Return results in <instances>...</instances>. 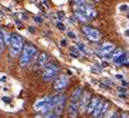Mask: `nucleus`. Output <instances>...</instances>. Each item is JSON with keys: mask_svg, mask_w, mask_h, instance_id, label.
Here are the masks:
<instances>
[{"mask_svg": "<svg viewBox=\"0 0 129 118\" xmlns=\"http://www.w3.org/2000/svg\"><path fill=\"white\" fill-rule=\"evenodd\" d=\"M68 113L70 118H77L79 113V103L76 102H70L68 105Z\"/></svg>", "mask_w": 129, "mask_h": 118, "instance_id": "obj_9", "label": "nucleus"}, {"mask_svg": "<svg viewBox=\"0 0 129 118\" xmlns=\"http://www.w3.org/2000/svg\"><path fill=\"white\" fill-rule=\"evenodd\" d=\"M102 104H104V102H101V101H100L99 104L96 105L95 110H94L93 113H92L94 118H100V113H101V109H102Z\"/></svg>", "mask_w": 129, "mask_h": 118, "instance_id": "obj_14", "label": "nucleus"}, {"mask_svg": "<svg viewBox=\"0 0 129 118\" xmlns=\"http://www.w3.org/2000/svg\"><path fill=\"white\" fill-rule=\"evenodd\" d=\"M123 54H124V52H123L121 49H117V50H115V52L112 54V60H113V62H116L117 59L121 58Z\"/></svg>", "mask_w": 129, "mask_h": 118, "instance_id": "obj_15", "label": "nucleus"}, {"mask_svg": "<svg viewBox=\"0 0 129 118\" xmlns=\"http://www.w3.org/2000/svg\"><path fill=\"white\" fill-rule=\"evenodd\" d=\"M90 97L91 95L87 92L81 95L80 101H79V109H80V111H86V108L88 105V103H90Z\"/></svg>", "mask_w": 129, "mask_h": 118, "instance_id": "obj_10", "label": "nucleus"}, {"mask_svg": "<svg viewBox=\"0 0 129 118\" xmlns=\"http://www.w3.org/2000/svg\"><path fill=\"white\" fill-rule=\"evenodd\" d=\"M83 33L86 35V37L90 41H93V42H98L100 39V37H101V34L96 29L91 28V27H83Z\"/></svg>", "mask_w": 129, "mask_h": 118, "instance_id": "obj_7", "label": "nucleus"}, {"mask_svg": "<svg viewBox=\"0 0 129 118\" xmlns=\"http://www.w3.org/2000/svg\"><path fill=\"white\" fill-rule=\"evenodd\" d=\"M117 92L119 93H127V89L124 87H120V88L117 89Z\"/></svg>", "mask_w": 129, "mask_h": 118, "instance_id": "obj_28", "label": "nucleus"}, {"mask_svg": "<svg viewBox=\"0 0 129 118\" xmlns=\"http://www.w3.org/2000/svg\"><path fill=\"white\" fill-rule=\"evenodd\" d=\"M58 15H59V18H62V19L64 18V13L63 12H59V13H58Z\"/></svg>", "mask_w": 129, "mask_h": 118, "instance_id": "obj_33", "label": "nucleus"}, {"mask_svg": "<svg viewBox=\"0 0 129 118\" xmlns=\"http://www.w3.org/2000/svg\"><path fill=\"white\" fill-rule=\"evenodd\" d=\"M45 118H59V116L55 115V113H48V115H47V117H45Z\"/></svg>", "mask_w": 129, "mask_h": 118, "instance_id": "obj_26", "label": "nucleus"}, {"mask_svg": "<svg viewBox=\"0 0 129 118\" xmlns=\"http://www.w3.org/2000/svg\"><path fill=\"white\" fill-rule=\"evenodd\" d=\"M56 26H57L58 29L65 30V26H64V23H62V22H57V23H56Z\"/></svg>", "mask_w": 129, "mask_h": 118, "instance_id": "obj_24", "label": "nucleus"}, {"mask_svg": "<svg viewBox=\"0 0 129 118\" xmlns=\"http://www.w3.org/2000/svg\"><path fill=\"white\" fill-rule=\"evenodd\" d=\"M34 118H43V117H42V116H40V115H37V116H35Z\"/></svg>", "mask_w": 129, "mask_h": 118, "instance_id": "obj_36", "label": "nucleus"}, {"mask_svg": "<svg viewBox=\"0 0 129 118\" xmlns=\"http://www.w3.org/2000/svg\"><path fill=\"white\" fill-rule=\"evenodd\" d=\"M70 54H71L72 57H79L80 56V52H79V50L77 49V46H72L71 49H70Z\"/></svg>", "mask_w": 129, "mask_h": 118, "instance_id": "obj_18", "label": "nucleus"}, {"mask_svg": "<svg viewBox=\"0 0 129 118\" xmlns=\"http://www.w3.org/2000/svg\"><path fill=\"white\" fill-rule=\"evenodd\" d=\"M128 9V6L127 5H122V6L120 7V11H127Z\"/></svg>", "mask_w": 129, "mask_h": 118, "instance_id": "obj_29", "label": "nucleus"}, {"mask_svg": "<svg viewBox=\"0 0 129 118\" xmlns=\"http://www.w3.org/2000/svg\"><path fill=\"white\" fill-rule=\"evenodd\" d=\"M93 1H99V0H93Z\"/></svg>", "mask_w": 129, "mask_h": 118, "instance_id": "obj_37", "label": "nucleus"}, {"mask_svg": "<svg viewBox=\"0 0 129 118\" xmlns=\"http://www.w3.org/2000/svg\"><path fill=\"white\" fill-rule=\"evenodd\" d=\"M34 110L40 113H48L51 110L50 108V96H43L35 101L34 103Z\"/></svg>", "mask_w": 129, "mask_h": 118, "instance_id": "obj_4", "label": "nucleus"}, {"mask_svg": "<svg viewBox=\"0 0 129 118\" xmlns=\"http://www.w3.org/2000/svg\"><path fill=\"white\" fill-rule=\"evenodd\" d=\"M113 50H114V44L111 43V42H105V43L101 45V52L104 53V54L111 53Z\"/></svg>", "mask_w": 129, "mask_h": 118, "instance_id": "obj_13", "label": "nucleus"}, {"mask_svg": "<svg viewBox=\"0 0 129 118\" xmlns=\"http://www.w3.org/2000/svg\"><path fill=\"white\" fill-rule=\"evenodd\" d=\"M11 39H12V35L4 30V42H5V44L9 46V44H11Z\"/></svg>", "mask_w": 129, "mask_h": 118, "instance_id": "obj_17", "label": "nucleus"}, {"mask_svg": "<svg viewBox=\"0 0 129 118\" xmlns=\"http://www.w3.org/2000/svg\"><path fill=\"white\" fill-rule=\"evenodd\" d=\"M24 42L20 35L18 34H12V39H11V44H9V53H11V57H16L19 56L20 53L22 52V49H23Z\"/></svg>", "mask_w": 129, "mask_h": 118, "instance_id": "obj_2", "label": "nucleus"}, {"mask_svg": "<svg viewBox=\"0 0 129 118\" xmlns=\"http://www.w3.org/2000/svg\"><path fill=\"white\" fill-rule=\"evenodd\" d=\"M68 36H69L70 38H72V39H76V37H77V36L75 35V33H73V31H69V33H68Z\"/></svg>", "mask_w": 129, "mask_h": 118, "instance_id": "obj_25", "label": "nucleus"}, {"mask_svg": "<svg viewBox=\"0 0 129 118\" xmlns=\"http://www.w3.org/2000/svg\"><path fill=\"white\" fill-rule=\"evenodd\" d=\"M124 65H127V66H129V58H127L126 60H124V63H123Z\"/></svg>", "mask_w": 129, "mask_h": 118, "instance_id": "obj_32", "label": "nucleus"}, {"mask_svg": "<svg viewBox=\"0 0 129 118\" xmlns=\"http://www.w3.org/2000/svg\"><path fill=\"white\" fill-rule=\"evenodd\" d=\"M73 4H75V7H78V6H81V5H85L87 3L85 0H73Z\"/></svg>", "mask_w": 129, "mask_h": 118, "instance_id": "obj_21", "label": "nucleus"}, {"mask_svg": "<svg viewBox=\"0 0 129 118\" xmlns=\"http://www.w3.org/2000/svg\"><path fill=\"white\" fill-rule=\"evenodd\" d=\"M59 43H60V46H66V41L65 39H62Z\"/></svg>", "mask_w": 129, "mask_h": 118, "instance_id": "obj_30", "label": "nucleus"}, {"mask_svg": "<svg viewBox=\"0 0 129 118\" xmlns=\"http://www.w3.org/2000/svg\"><path fill=\"white\" fill-rule=\"evenodd\" d=\"M66 102V96L64 94H58L55 96H50V108L54 110L55 115L59 116L64 111Z\"/></svg>", "mask_w": 129, "mask_h": 118, "instance_id": "obj_1", "label": "nucleus"}, {"mask_svg": "<svg viewBox=\"0 0 129 118\" xmlns=\"http://www.w3.org/2000/svg\"><path fill=\"white\" fill-rule=\"evenodd\" d=\"M124 36H126V37H129V29L124 30Z\"/></svg>", "mask_w": 129, "mask_h": 118, "instance_id": "obj_31", "label": "nucleus"}, {"mask_svg": "<svg viewBox=\"0 0 129 118\" xmlns=\"http://www.w3.org/2000/svg\"><path fill=\"white\" fill-rule=\"evenodd\" d=\"M69 85V78L66 75H60L54 83V89L55 90H63L66 88V86Z\"/></svg>", "mask_w": 129, "mask_h": 118, "instance_id": "obj_8", "label": "nucleus"}, {"mask_svg": "<svg viewBox=\"0 0 129 118\" xmlns=\"http://www.w3.org/2000/svg\"><path fill=\"white\" fill-rule=\"evenodd\" d=\"M75 15H76V18L78 19V20H80L81 22H87V21H88V20H87V19L84 16V15L80 14V13H78V12H75Z\"/></svg>", "mask_w": 129, "mask_h": 118, "instance_id": "obj_20", "label": "nucleus"}, {"mask_svg": "<svg viewBox=\"0 0 129 118\" xmlns=\"http://www.w3.org/2000/svg\"><path fill=\"white\" fill-rule=\"evenodd\" d=\"M119 117H120V115H119L116 111H113V112H111L109 115H107V118H119Z\"/></svg>", "mask_w": 129, "mask_h": 118, "instance_id": "obj_23", "label": "nucleus"}, {"mask_svg": "<svg viewBox=\"0 0 129 118\" xmlns=\"http://www.w3.org/2000/svg\"><path fill=\"white\" fill-rule=\"evenodd\" d=\"M5 46V42H4V30L0 29V47Z\"/></svg>", "mask_w": 129, "mask_h": 118, "instance_id": "obj_22", "label": "nucleus"}, {"mask_svg": "<svg viewBox=\"0 0 129 118\" xmlns=\"http://www.w3.org/2000/svg\"><path fill=\"white\" fill-rule=\"evenodd\" d=\"M35 21H37V22H42V19H40V18H35Z\"/></svg>", "mask_w": 129, "mask_h": 118, "instance_id": "obj_34", "label": "nucleus"}, {"mask_svg": "<svg viewBox=\"0 0 129 118\" xmlns=\"http://www.w3.org/2000/svg\"><path fill=\"white\" fill-rule=\"evenodd\" d=\"M75 12H78V13H80V14H83L87 20L94 19L96 16L95 9H94L92 6H90L88 4H85V5H81V6L75 7Z\"/></svg>", "mask_w": 129, "mask_h": 118, "instance_id": "obj_5", "label": "nucleus"}, {"mask_svg": "<svg viewBox=\"0 0 129 118\" xmlns=\"http://www.w3.org/2000/svg\"><path fill=\"white\" fill-rule=\"evenodd\" d=\"M77 49L79 50V52H83V53H87L88 52V50H87V47H86V45L84 44V43H78L77 44Z\"/></svg>", "mask_w": 129, "mask_h": 118, "instance_id": "obj_19", "label": "nucleus"}, {"mask_svg": "<svg viewBox=\"0 0 129 118\" xmlns=\"http://www.w3.org/2000/svg\"><path fill=\"white\" fill-rule=\"evenodd\" d=\"M47 63H48V56H47V53H41L39 57V65L44 66Z\"/></svg>", "mask_w": 129, "mask_h": 118, "instance_id": "obj_16", "label": "nucleus"}, {"mask_svg": "<svg viewBox=\"0 0 129 118\" xmlns=\"http://www.w3.org/2000/svg\"><path fill=\"white\" fill-rule=\"evenodd\" d=\"M119 118H129V115L127 113V112H122V113H121V116Z\"/></svg>", "mask_w": 129, "mask_h": 118, "instance_id": "obj_27", "label": "nucleus"}, {"mask_svg": "<svg viewBox=\"0 0 129 118\" xmlns=\"http://www.w3.org/2000/svg\"><path fill=\"white\" fill-rule=\"evenodd\" d=\"M81 95H83V87H80V86L76 87L75 90H73V92H72V94H71V100H70V102H76V103H79Z\"/></svg>", "mask_w": 129, "mask_h": 118, "instance_id": "obj_11", "label": "nucleus"}, {"mask_svg": "<svg viewBox=\"0 0 129 118\" xmlns=\"http://www.w3.org/2000/svg\"><path fill=\"white\" fill-rule=\"evenodd\" d=\"M37 53V50L36 47L31 44H26L22 49V52H21V57H20V65L21 66H27L31 59L36 56Z\"/></svg>", "mask_w": 129, "mask_h": 118, "instance_id": "obj_3", "label": "nucleus"}, {"mask_svg": "<svg viewBox=\"0 0 129 118\" xmlns=\"http://www.w3.org/2000/svg\"><path fill=\"white\" fill-rule=\"evenodd\" d=\"M58 73H59V68H58V66L54 65V64H50V65H48L47 67H45L42 78H43L44 81H50V80H52L54 78L57 77Z\"/></svg>", "mask_w": 129, "mask_h": 118, "instance_id": "obj_6", "label": "nucleus"}, {"mask_svg": "<svg viewBox=\"0 0 129 118\" xmlns=\"http://www.w3.org/2000/svg\"><path fill=\"white\" fill-rule=\"evenodd\" d=\"M121 81H122V85H123V86H127V82L124 81V80H121Z\"/></svg>", "mask_w": 129, "mask_h": 118, "instance_id": "obj_35", "label": "nucleus"}, {"mask_svg": "<svg viewBox=\"0 0 129 118\" xmlns=\"http://www.w3.org/2000/svg\"><path fill=\"white\" fill-rule=\"evenodd\" d=\"M99 98L98 97H92L90 100V103H88V105H87V108H86V112L88 113V115H92L93 113V111L95 110V108H96V105L99 104Z\"/></svg>", "mask_w": 129, "mask_h": 118, "instance_id": "obj_12", "label": "nucleus"}]
</instances>
